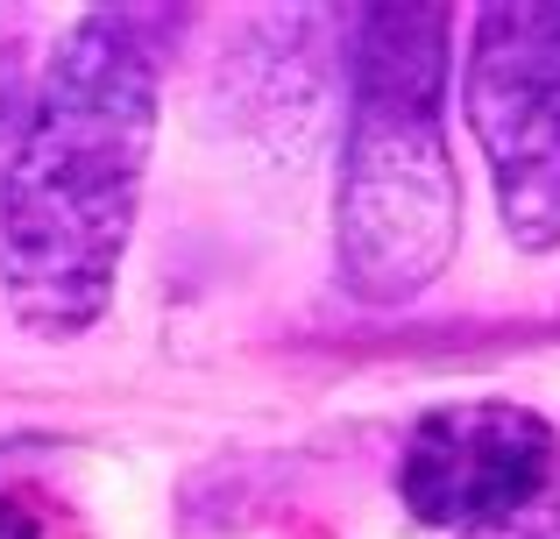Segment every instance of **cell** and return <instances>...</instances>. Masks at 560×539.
<instances>
[{
    "instance_id": "obj_3",
    "label": "cell",
    "mask_w": 560,
    "mask_h": 539,
    "mask_svg": "<svg viewBox=\"0 0 560 539\" xmlns=\"http://www.w3.org/2000/svg\"><path fill=\"white\" fill-rule=\"evenodd\" d=\"M462 107L504 235L525 256L560 249V0H490L476 14Z\"/></svg>"
},
{
    "instance_id": "obj_6",
    "label": "cell",
    "mask_w": 560,
    "mask_h": 539,
    "mask_svg": "<svg viewBox=\"0 0 560 539\" xmlns=\"http://www.w3.org/2000/svg\"><path fill=\"white\" fill-rule=\"evenodd\" d=\"M462 539H560V469L539 483V497H525L511 518H497V526H482V532H462Z\"/></svg>"
},
{
    "instance_id": "obj_7",
    "label": "cell",
    "mask_w": 560,
    "mask_h": 539,
    "mask_svg": "<svg viewBox=\"0 0 560 539\" xmlns=\"http://www.w3.org/2000/svg\"><path fill=\"white\" fill-rule=\"evenodd\" d=\"M0 539H50V532H43L36 504H22V497H8V490H0Z\"/></svg>"
},
{
    "instance_id": "obj_5",
    "label": "cell",
    "mask_w": 560,
    "mask_h": 539,
    "mask_svg": "<svg viewBox=\"0 0 560 539\" xmlns=\"http://www.w3.org/2000/svg\"><path fill=\"white\" fill-rule=\"evenodd\" d=\"M28 85H22V57L0 43V192H8V171H14V150H22V128H28Z\"/></svg>"
},
{
    "instance_id": "obj_1",
    "label": "cell",
    "mask_w": 560,
    "mask_h": 539,
    "mask_svg": "<svg viewBox=\"0 0 560 539\" xmlns=\"http://www.w3.org/2000/svg\"><path fill=\"white\" fill-rule=\"evenodd\" d=\"M156 14L85 8L57 36L0 192V298L36 341H79L107 319L136 242L164 107Z\"/></svg>"
},
{
    "instance_id": "obj_2",
    "label": "cell",
    "mask_w": 560,
    "mask_h": 539,
    "mask_svg": "<svg viewBox=\"0 0 560 539\" xmlns=\"http://www.w3.org/2000/svg\"><path fill=\"white\" fill-rule=\"evenodd\" d=\"M447 8L348 14V136L334 178V263L348 298L411 305L462 242V185L447 156Z\"/></svg>"
},
{
    "instance_id": "obj_4",
    "label": "cell",
    "mask_w": 560,
    "mask_h": 539,
    "mask_svg": "<svg viewBox=\"0 0 560 539\" xmlns=\"http://www.w3.org/2000/svg\"><path fill=\"white\" fill-rule=\"evenodd\" d=\"M560 469V433L547 412L511 398H462L411 419L397 455V497L433 532H482L511 518Z\"/></svg>"
}]
</instances>
